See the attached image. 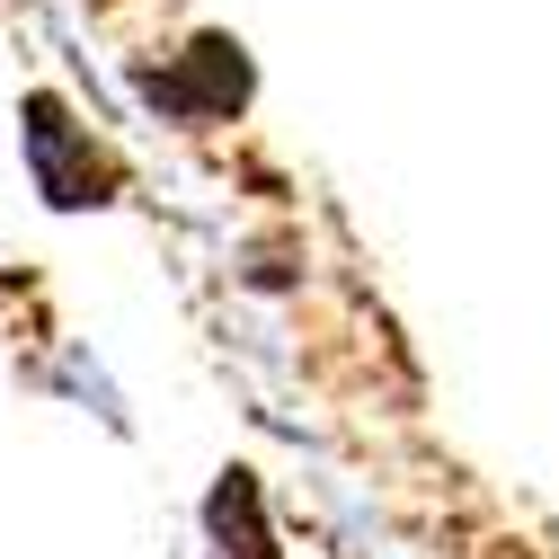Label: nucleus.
Returning a JSON list of instances; mask_svg holds the SVG:
<instances>
[{"label": "nucleus", "mask_w": 559, "mask_h": 559, "mask_svg": "<svg viewBox=\"0 0 559 559\" xmlns=\"http://www.w3.org/2000/svg\"><path fill=\"white\" fill-rule=\"evenodd\" d=\"M204 524H214V559H275L266 515H258V471H223L214 498H204Z\"/></svg>", "instance_id": "obj_3"}, {"label": "nucleus", "mask_w": 559, "mask_h": 559, "mask_svg": "<svg viewBox=\"0 0 559 559\" xmlns=\"http://www.w3.org/2000/svg\"><path fill=\"white\" fill-rule=\"evenodd\" d=\"M133 90H143L160 116H195V124H214V116H231L240 98H249V62H240V45L231 36H195L169 72H133Z\"/></svg>", "instance_id": "obj_1"}, {"label": "nucleus", "mask_w": 559, "mask_h": 559, "mask_svg": "<svg viewBox=\"0 0 559 559\" xmlns=\"http://www.w3.org/2000/svg\"><path fill=\"white\" fill-rule=\"evenodd\" d=\"M27 169L53 204H107L116 169L90 152V133H72V116H62V98H27Z\"/></svg>", "instance_id": "obj_2"}]
</instances>
